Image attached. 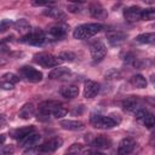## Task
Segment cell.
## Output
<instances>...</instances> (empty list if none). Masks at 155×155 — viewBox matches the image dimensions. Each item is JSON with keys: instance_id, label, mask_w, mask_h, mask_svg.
I'll use <instances>...</instances> for the list:
<instances>
[{"instance_id": "obj_12", "label": "cell", "mask_w": 155, "mask_h": 155, "mask_svg": "<svg viewBox=\"0 0 155 155\" xmlns=\"http://www.w3.org/2000/svg\"><path fill=\"white\" fill-rule=\"evenodd\" d=\"M88 10H90L91 16H92L93 18H97V19H104V18H107V16H108L107 10H105L101 4H98V2L91 4L90 7H88Z\"/></svg>"}, {"instance_id": "obj_26", "label": "cell", "mask_w": 155, "mask_h": 155, "mask_svg": "<svg viewBox=\"0 0 155 155\" xmlns=\"http://www.w3.org/2000/svg\"><path fill=\"white\" fill-rule=\"evenodd\" d=\"M143 124L148 128H154L155 127V115L151 113H148L147 116L143 119Z\"/></svg>"}, {"instance_id": "obj_27", "label": "cell", "mask_w": 155, "mask_h": 155, "mask_svg": "<svg viewBox=\"0 0 155 155\" xmlns=\"http://www.w3.org/2000/svg\"><path fill=\"white\" fill-rule=\"evenodd\" d=\"M142 19H144V21H154L155 19V8L150 7V8L143 10Z\"/></svg>"}, {"instance_id": "obj_6", "label": "cell", "mask_w": 155, "mask_h": 155, "mask_svg": "<svg viewBox=\"0 0 155 155\" xmlns=\"http://www.w3.org/2000/svg\"><path fill=\"white\" fill-rule=\"evenodd\" d=\"M63 144V139L59 138V137H53L52 139H50L48 142L44 143L42 145L38 147L39 150H40V154L42 155H47V154H51L53 151H56L58 148H61Z\"/></svg>"}, {"instance_id": "obj_37", "label": "cell", "mask_w": 155, "mask_h": 155, "mask_svg": "<svg viewBox=\"0 0 155 155\" xmlns=\"http://www.w3.org/2000/svg\"><path fill=\"white\" fill-rule=\"evenodd\" d=\"M1 88L2 90H13V84L8 81H2L1 82Z\"/></svg>"}, {"instance_id": "obj_20", "label": "cell", "mask_w": 155, "mask_h": 155, "mask_svg": "<svg viewBox=\"0 0 155 155\" xmlns=\"http://www.w3.org/2000/svg\"><path fill=\"white\" fill-rule=\"evenodd\" d=\"M126 36L127 35L121 33V31H115V33L108 35V41L111 46H119L126 40Z\"/></svg>"}, {"instance_id": "obj_32", "label": "cell", "mask_w": 155, "mask_h": 155, "mask_svg": "<svg viewBox=\"0 0 155 155\" xmlns=\"http://www.w3.org/2000/svg\"><path fill=\"white\" fill-rule=\"evenodd\" d=\"M15 151L12 145H2L0 149V155H12Z\"/></svg>"}, {"instance_id": "obj_28", "label": "cell", "mask_w": 155, "mask_h": 155, "mask_svg": "<svg viewBox=\"0 0 155 155\" xmlns=\"http://www.w3.org/2000/svg\"><path fill=\"white\" fill-rule=\"evenodd\" d=\"M58 59L59 61H64V62H73L75 59V54L70 51H63L58 54Z\"/></svg>"}, {"instance_id": "obj_14", "label": "cell", "mask_w": 155, "mask_h": 155, "mask_svg": "<svg viewBox=\"0 0 155 155\" xmlns=\"http://www.w3.org/2000/svg\"><path fill=\"white\" fill-rule=\"evenodd\" d=\"M122 107H124L125 110H127V111H134V113H136L138 109L142 108L139 99H138L137 97H134V96L127 97V98L122 102Z\"/></svg>"}, {"instance_id": "obj_23", "label": "cell", "mask_w": 155, "mask_h": 155, "mask_svg": "<svg viewBox=\"0 0 155 155\" xmlns=\"http://www.w3.org/2000/svg\"><path fill=\"white\" fill-rule=\"evenodd\" d=\"M136 41L139 44H145V45H155V31L139 34L136 38Z\"/></svg>"}, {"instance_id": "obj_9", "label": "cell", "mask_w": 155, "mask_h": 155, "mask_svg": "<svg viewBox=\"0 0 155 155\" xmlns=\"http://www.w3.org/2000/svg\"><path fill=\"white\" fill-rule=\"evenodd\" d=\"M67 31H68V25L64 23H58V24L51 25L47 30L48 35L52 39H62L63 36H65Z\"/></svg>"}, {"instance_id": "obj_40", "label": "cell", "mask_w": 155, "mask_h": 155, "mask_svg": "<svg viewBox=\"0 0 155 155\" xmlns=\"http://www.w3.org/2000/svg\"><path fill=\"white\" fill-rule=\"evenodd\" d=\"M150 82H151V85L155 87V74H153V75L150 76Z\"/></svg>"}, {"instance_id": "obj_18", "label": "cell", "mask_w": 155, "mask_h": 155, "mask_svg": "<svg viewBox=\"0 0 155 155\" xmlns=\"http://www.w3.org/2000/svg\"><path fill=\"white\" fill-rule=\"evenodd\" d=\"M35 113V107L33 103H25L21 109H19V113H18V116L23 120H28L30 119Z\"/></svg>"}, {"instance_id": "obj_29", "label": "cell", "mask_w": 155, "mask_h": 155, "mask_svg": "<svg viewBox=\"0 0 155 155\" xmlns=\"http://www.w3.org/2000/svg\"><path fill=\"white\" fill-rule=\"evenodd\" d=\"M2 81H8L11 84H16L19 81V76L13 73H6L2 75Z\"/></svg>"}, {"instance_id": "obj_36", "label": "cell", "mask_w": 155, "mask_h": 155, "mask_svg": "<svg viewBox=\"0 0 155 155\" xmlns=\"http://www.w3.org/2000/svg\"><path fill=\"white\" fill-rule=\"evenodd\" d=\"M31 5H34V6H47V7H50V6H53L54 2H50V1H33Z\"/></svg>"}, {"instance_id": "obj_22", "label": "cell", "mask_w": 155, "mask_h": 155, "mask_svg": "<svg viewBox=\"0 0 155 155\" xmlns=\"http://www.w3.org/2000/svg\"><path fill=\"white\" fill-rule=\"evenodd\" d=\"M40 139H41V136L40 134H38V133H30L29 136H27L25 138H23L22 140H21V147H34V145H36L39 142H40Z\"/></svg>"}, {"instance_id": "obj_25", "label": "cell", "mask_w": 155, "mask_h": 155, "mask_svg": "<svg viewBox=\"0 0 155 155\" xmlns=\"http://www.w3.org/2000/svg\"><path fill=\"white\" fill-rule=\"evenodd\" d=\"M44 15L45 16H48L51 18H59V17H63V11L57 8V7H47L46 10H44Z\"/></svg>"}, {"instance_id": "obj_5", "label": "cell", "mask_w": 155, "mask_h": 155, "mask_svg": "<svg viewBox=\"0 0 155 155\" xmlns=\"http://www.w3.org/2000/svg\"><path fill=\"white\" fill-rule=\"evenodd\" d=\"M19 73L23 78H25V80H28L30 82H40L42 80V73L30 65L22 67L19 69Z\"/></svg>"}, {"instance_id": "obj_33", "label": "cell", "mask_w": 155, "mask_h": 155, "mask_svg": "<svg viewBox=\"0 0 155 155\" xmlns=\"http://www.w3.org/2000/svg\"><path fill=\"white\" fill-rule=\"evenodd\" d=\"M149 111L147 110V109H144V108H140V109H138L136 113H134V116H136V119L137 120H142L143 121V119L147 116V114H148Z\"/></svg>"}, {"instance_id": "obj_15", "label": "cell", "mask_w": 155, "mask_h": 155, "mask_svg": "<svg viewBox=\"0 0 155 155\" xmlns=\"http://www.w3.org/2000/svg\"><path fill=\"white\" fill-rule=\"evenodd\" d=\"M59 126L62 128L69 130V131H79V130L84 128V124L78 120H62L59 122Z\"/></svg>"}, {"instance_id": "obj_31", "label": "cell", "mask_w": 155, "mask_h": 155, "mask_svg": "<svg viewBox=\"0 0 155 155\" xmlns=\"http://www.w3.org/2000/svg\"><path fill=\"white\" fill-rule=\"evenodd\" d=\"M65 114H67V109L63 107V105H58L56 109H54V111H53V116L56 117V119H61V117H63V116H65Z\"/></svg>"}, {"instance_id": "obj_4", "label": "cell", "mask_w": 155, "mask_h": 155, "mask_svg": "<svg viewBox=\"0 0 155 155\" xmlns=\"http://www.w3.org/2000/svg\"><path fill=\"white\" fill-rule=\"evenodd\" d=\"M34 62L44 68H52V67L58 65L59 59H58V57H54L50 53L41 52V53H36L34 56Z\"/></svg>"}, {"instance_id": "obj_1", "label": "cell", "mask_w": 155, "mask_h": 155, "mask_svg": "<svg viewBox=\"0 0 155 155\" xmlns=\"http://www.w3.org/2000/svg\"><path fill=\"white\" fill-rule=\"evenodd\" d=\"M102 24L99 23H86V24H80L78 25L74 31H73V36L74 39L78 40H84L87 38H91L93 35H96L97 33H99L102 30Z\"/></svg>"}, {"instance_id": "obj_11", "label": "cell", "mask_w": 155, "mask_h": 155, "mask_svg": "<svg viewBox=\"0 0 155 155\" xmlns=\"http://www.w3.org/2000/svg\"><path fill=\"white\" fill-rule=\"evenodd\" d=\"M99 84L93 81V80H87L85 82V87H84V97L85 98H93L98 94L99 92Z\"/></svg>"}, {"instance_id": "obj_30", "label": "cell", "mask_w": 155, "mask_h": 155, "mask_svg": "<svg viewBox=\"0 0 155 155\" xmlns=\"http://www.w3.org/2000/svg\"><path fill=\"white\" fill-rule=\"evenodd\" d=\"M81 149H82V145L75 143V144L70 145V148L67 150V154H65V155H80Z\"/></svg>"}, {"instance_id": "obj_38", "label": "cell", "mask_w": 155, "mask_h": 155, "mask_svg": "<svg viewBox=\"0 0 155 155\" xmlns=\"http://www.w3.org/2000/svg\"><path fill=\"white\" fill-rule=\"evenodd\" d=\"M145 99H147V102L149 104H151L153 107H155V97H147Z\"/></svg>"}, {"instance_id": "obj_3", "label": "cell", "mask_w": 155, "mask_h": 155, "mask_svg": "<svg viewBox=\"0 0 155 155\" xmlns=\"http://www.w3.org/2000/svg\"><path fill=\"white\" fill-rule=\"evenodd\" d=\"M19 41L23 42V44L41 46V45H44V44L47 41V38H46V34H45L42 30L36 29V30H34V31H30V33L27 34V35H23V36L19 39Z\"/></svg>"}, {"instance_id": "obj_43", "label": "cell", "mask_w": 155, "mask_h": 155, "mask_svg": "<svg viewBox=\"0 0 155 155\" xmlns=\"http://www.w3.org/2000/svg\"><path fill=\"white\" fill-rule=\"evenodd\" d=\"M4 143H5V134H1V144L4 145Z\"/></svg>"}, {"instance_id": "obj_42", "label": "cell", "mask_w": 155, "mask_h": 155, "mask_svg": "<svg viewBox=\"0 0 155 155\" xmlns=\"http://www.w3.org/2000/svg\"><path fill=\"white\" fill-rule=\"evenodd\" d=\"M92 151H93V150H87V151L84 153V155H92Z\"/></svg>"}, {"instance_id": "obj_7", "label": "cell", "mask_w": 155, "mask_h": 155, "mask_svg": "<svg viewBox=\"0 0 155 155\" xmlns=\"http://www.w3.org/2000/svg\"><path fill=\"white\" fill-rule=\"evenodd\" d=\"M90 52H91V57L94 62H99L102 61L105 54H107V47L102 41H94L91 46H90Z\"/></svg>"}, {"instance_id": "obj_2", "label": "cell", "mask_w": 155, "mask_h": 155, "mask_svg": "<svg viewBox=\"0 0 155 155\" xmlns=\"http://www.w3.org/2000/svg\"><path fill=\"white\" fill-rule=\"evenodd\" d=\"M90 122L93 127L102 130H109L117 125V122L111 116H104L101 114H92L90 117Z\"/></svg>"}, {"instance_id": "obj_34", "label": "cell", "mask_w": 155, "mask_h": 155, "mask_svg": "<svg viewBox=\"0 0 155 155\" xmlns=\"http://www.w3.org/2000/svg\"><path fill=\"white\" fill-rule=\"evenodd\" d=\"M23 155H40V150L36 147H30L23 151Z\"/></svg>"}, {"instance_id": "obj_35", "label": "cell", "mask_w": 155, "mask_h": 155, "mask_svg": "<svg viewBox=\"0 0 155 155\" xmlns=\"http://www.w3.org/2000/svg\"><path fill=\"white\" fill-rule=\"evenodd\" d=\"M11 24H12V22L10 19H2L1 23H0V31L4 33L5 30H7L11 27Z\"/></svg>"}, {"instance_id": "obj_13", "label": "cell", "mask_w": 155, "mask_h": 155, "mask_svg": "<svg viewBox=\"0 0 155 155\" xmlns=\"http://www.w3.org/2000/svg\"><path fill=\"white\" fill-rule=\"evenodd\" d=\"M71 75V70L69 68H65V67H57V68H53L50 73H48V78L52 79V80H57V79H64L67 76H70Z\"/></svg>"}, {"instance_id": "obj_39", "label": "cell", "mask_w": 155, "mask_h": 155, "mask_svg": "<svg viewBox=\"0 0 155 155\" xmlns=\"http://www.w3.org/2000/svg\"><path fill=\"white\" fill-rule=\"evenodd\" d=\"M0 119H1V124H0V126H1V127H4V126H5V124H6L5 115H4V114H1V115H0Z\"/></svg>"}, {"instance_id": "obj_21", "label": "cell", "mask_w": 155, "mask_h": 155, "mask_svg": "<svg viewBox=\"0 0 155 155\" xmlns=\"http://www.w3.org/2000/svg\"><path fill=\"white\" fill-rule=\"evenodd\" d=\"M33 132H34V126H25V127H21L18 130H15L12 132V137L22 140L23 138H25L27 136H29Z\"/></svg>"}, {"instance_id": "obj_24", "label": "cell", "mask_w": 155, "mask_h": 155, "mask_svg": "<svg viewBox=\"0 0 155 155\" xmlns=\"http://www.w3.org/2000/svg\"><path fill=\"white\" fill-rule=\"evenodd\" d=\"M131 84H132L134 87H137V88H145L148 82H147V80H145V78H144L143 75L136 74V75H133V76L131 78Z\"/></svg>"}, {"instance_id": "obj_41", "label": "cell", "mask_w": 155, "mask_h": 155, "mask_svg": "<svg viewBox=\"0 0 155 155\" xmlns=\"http://www.w3.org/2000/svg\"><path fill=\"white\" fill-rule=\"evenodd\" d=\"M92 155H105V154L102 151H92Z\"/></svg>"}, {"instance_id": "obj_8", "label": "cell", "mask_w": 155, "mask_h": 155, "mask_svg": "<svg viewBox=\"0 0 155 155\" xmlns=\"http://www.w3.org/2000/svg\"><path fill=\"white\" fill-rule=\"evenodd\" d=\"M142 13H143V10L139 6H130L125 8L124 17L128 22H137L142 19Z\"/></svg>"}, {"instance_id": "obj_10", "label": "cell", "mask_w": 155, "mask_h": 155, "mask_svg": "<svg viewBox=\"0 0 155 155\" xmlns=\"http://www.w3.org/2000/svg\"><path fill=\"white\" fill-rule=\"evenodd\" d=\"M134 147H136V143L133 139L124 138L120 140V143L117 145V155H127L133 151Z\"/></svg>"}, {"instance_id": "obj_17", "label": "cell", "mask_w": 155, "mask_h": 155, "mask_svg": "<svg viewBox=\"0 0 155 155\" xmlns=\"http://www.w3.org/2000/svg\"><path fill=\"white\" fill-rule=\"evenodd\" d=\"M59 93L62 94V97L64 98H75L79 94V87L75 85H68V86H63L59 90Z\"/></svg>"}, {"instance_id": "obj_16", "label": "cell", "mask_w": 155, "mask_h": 155, "mask_svg": "<svg viewBox=\"0 0 155 155\" xmlns=\"http://www.w3.org/2000/svg\"><path fill=\"white\" fill-rule=\"evenodd\" d=\"M91 144L98 149H108L111 145V139L105 136H97L92 139Z\"/></svg>"}, {"instance_id": "obj_19", "label": "cell", "mask_w": 155, "mask_h": 155, "mask_svg": "<svg viewBox=\"0 0 155 155\" xmlns=\"http://www.w3.org/2000/svg\"><path fill=\"white\" fill-rule=\"evenodd\" d=\"M13 25H15V29H16L18 33L23 34V35H27V34L30 33V24H29V22H28L27 19H24V18L17 19V21L13 23Z\"/></svg>"}]
</instances>
